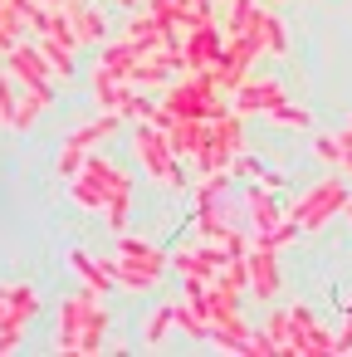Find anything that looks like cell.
<instances>
[{
	"instance_id": "1",
	"label": "cell",
	"mask_w": 352,
	"mask_h": 357,
	"mask_svg": "<svg viewBox=\"0 0 352 357\" xmlns=\"http://www.w3.org/2000/svg\"><path fill=\"white\" fill-rule=\"evenodd\" d=\"M118 191H132V176L123 167H113L103 152H89L84 167H79V176H69V201L79 211H93V215H103V206Z\"/></svg>"
},
{
	"instance_id": "2",
	"label": "cell",
	"mask_w": 352,
	"mask_h": 357,
	"mask_svg": "<svg viewBox=\"0 0 352 357\" xmlns=\"http://www.w3.org/2000/svg\"><path fill=\"white\" fill-rule=\"evenodd\" d=\"M347 201H352V181L347 176H323V181H313L308 191H298L293 196V206L284 211L289 220H298V230L303 235H313V230H323L332 215H342L347 211Z\"/></svg>"
},
{
	"instance_id": "3",
	"label": "cell",
	"mask_w": 352,
	"mask_h": 357,
	"mask_svg": "<svg viewBox=\"0 0 352 357\" xmlns=\"http://www.w3.org/2000/svg\"><path fill=\"white\" fill-rule=\"evenodd\" d=\"M132 152H137V167H142L157 186H167V191H186L181 157L171 152V142H167V132H162L157 123H137V128H132Z\"/></svg>"
},
{
	"instance_id": "4",
	"label": "cell",
	"mask_w": 352,
	"mask_h": 357,
	"mask_svg": "<svg viewBox=\"0 0 352 357\" xmlns=\"http://www.w3.org/2000/svg\"><path fill=\"white\" fill-rule=\"evenodd\" d=\"M240 152H245V118L230 108V113L211 118L206 142H201V152H196V167H201V172H220V167H230Z\"/></svg>"
},
{
	"instance_id": "5",
	"label": "cell",
	"mask_w": 352,
	"mask_h": 357,
	"mask_svg": "<svg viewBox=\"0 0 352 357\" xmlns=\"http://www.w3.org/2000/svg\"><path fill=\"white\" fill-rule=\"evenodd\" d=\"M6 74L20 84V89H35V93H45V98H54V69H49V59H45V50H40V40L30 45V40H20V45H10L6 50Z\"/></svg>"
},
{
	"instance_id": "6",
	"label": "cell",
	"mask_w": 352,
	"mask_h": 357,
	"mask_svg": "<svg viewBox=\"0 0 352 357\" xmlns=\"http://www.w3.org/2000/svg\"><path fill=\"white\" fill-rule=\"evenodd\" d=\"M89 89H93L98 113H118V118H128V108H132V98H137V89H132L118 69H108V64H93Z\"/></svg>"
},
{
	"instance_id": "7",
	"label": "cell",
	"mask_w": 352,
	"mask_h": 357,
	"mask_svg": "<svg viewBox=\"0 0 352 357\" xmlns=\"http://www.w3.org/2000/svg\"><path fill=\"white\" fill-rule=\"evenodd\" d=\"M98 294L93 289H84V294H69L64 303H59V328H54V352L59 357H79V333H84V318H89V303H93Z\"/></svg>"
},
{
	"instance_id": "8",
	"label": "cell",
	"mask_w": 352,
	"mask_h": 357,
	"mask_svg": "<svg viewBox=\"0 0 352 357\" xmlns=\"http://www.w3.org/2000/svg\"><path fill=\"white\" fill-rule=\"evenodd\" d=\"M289 93H284V84L279 79H245L235 93H230V108L240 113V118H264L274 103H284Z\"/></svg>"
},
{
	"instance_id": "9",
	"label": "cell",
	"mask_w": 352,
	"mask_h": 357,
	"mask_svg": "<svg viewBox=\"0 0 352 357\" xmlns=\"http://www.w3.org/2000/svg\"><path fill=\"white\" fill-rule=\"evenodd\" d=\"M220 50H225V30L215 25V20H206V25H196L186 40H181V54H186V69H215V59H220Z\"/></svg>"
},
{
	"instance_id": "10",
	"label": "cell",
	"mask_w": 352,
	"mask_h": 357,
	"mask_svg": "<svg viewBox=\"0 0 352 357\" xmlns=\"http://www.w3.org/2000/svg\"><path fill=\"white\" fill-rule=\"evenodd\" d=\"M245 215H250V240H264V245H269L274 225L284 220V211L274 206V191L259 181H250V191H245Z\"/></svg>"
},
{
	"instance_id": "11",
	"label": "cell",
	"mask_w": 352,
	"mask_h": 357,
	"mask_svg": "<svg viewBox=\"0 0 352 357\" xmlns=\"http://www.w3.org/2000/svg\"><path fill=\"white\" fill-rule=\"evenodd\" d=\"M245 264H250V289H254V298H274V294H279V250L264 245V240H250Z\"/></svg>"
},
{
	"instance_id": "12",
	"label": "cell",
	"mask_w": 352,
	"mask_h": 357,
	"mask_svg": "<svg viewBox=\"0 0 352 357\" xmlns=\"http://www.w3.org/2000/svg\"><path fill=\"white\" fill-rule=\"evenodd\" d=\"M123 40H128L137 54H152V50H162V45H176V35H171L152 10H132L128 25H123Z\"/></svg>"
},
{
	"instance_id": "13",
	"label": "cell",
	"mask_w": 352,
	"mask_h": 357,
	"mask_svg": "<svg viewBox=\"0 0 352 357\" xmlns=\"http://www.w3.org/2000/svg\"><path fill=\"white\" fill-rule=\"evenodd\" d=\"M40 313V294L35 284H10V298H6V313H0V333L6 337H25V323Z\"/></svg>"
},
{
	"instance_id": "14",
	"label": "cell",
	"mask_w": 352,
	"mask_h": 357,
	"mask_svg": "<svg viewBox=\"0 0 352 357\" xmlns=\"http://www.w3.org/2000/svg\"><path fill=\"white\" fill-rule=\"evenodd\" d=\"M59 10L69 15L79 45H103L108 40V20H103V10L93 6V0H59Z\"/></svg>"
},
{
	"instance_id": "15",
	"label": "cell",
	"mask_w": 352,
	"mask_h": 357,
	"mask_svg": "<svg viewBox=\"0 0 352 357\" xmlns=\"http://www.w3.org/2000/svg\"><path fill=\"white\" fill-rule=\"evenodd\" d=\"M289 318H293V328L303 337V357H332V333L308 313V303H289Z\"/></svg>"
},
{
	"instance_id": "16",
	"label": "cell",
	"mask_w": 352,
	"mask_h": 357,
	"mask_svg": "<svg viewBox=\"0 0 352 357\" xmlns=\"http://www.w3.org/2000/svg\"><path fill=\"white\" fill-rule=\"evenodd\" d=\"M240 35H259V40H264V54H289V30H284V20L269 15L264 6L250 10V20H245Z\"/></svg>"
},
{
	"instance_id": "17",
	"label": "cell",
	"mask_w": 352,
	"mask_h": 357,
	"mask_svg": "<svg viewBox=\"0 0 352 357\" xmlns=\"http://www.w3.org/2000/svg\"><path fill=\"white\" fill-rule=\"evenodd\" d=\"M113 240H118V255H128L132 264H142V269H152L157 279H162V274L171 269V255H162V250H157V245H147L142 235H132V230H118Z\"/></svg>"
},
{
	"instance_id": "18",
	"label": "cell",
	"mask_w": 352,
	"mask_h": 357,
	"mask_svg": "<svg viewBox=\"0 0 352 357\" xmlns=\"http://www.w3.org/2000/svg\"><path fill=\"white\" fill-rule=\"evenodd\" d=\"M206 118H171V128H167V142H171V152L181 157V162H196V152H201V142H206Z\"/></svg>"
},
{
	"instance_id": "19",
	"label": "cell",
	"mask_w": 352,
	"mask_h": 357,
	"mask_svg": "<svg viewBox=\"0 0 352 357\" xmlns=\"http://www.w3.org/2000/svg\"><path fill=\"white\" fill-rule=\"evenodd\" d=\"M69 269L84 279V289H93V294H108L118 279H113V259H93L89 250H69Z\"/></svg>"
},
{
	"instance_id": "20",
	"label": "cell",
	"mask_w": 352,
	"mask_h": 357,
	"mask_svg": "<svg viewBox=\"0 0 352 357\" xmlns=\"http://www.w3.org/2000/svg\"><path fill=\"white\" fill-rule=\"evenodd\" d=\"M108 352V308H103V294L89 303V318H84V333H79V357H98Z\"/></svg>"
},
{
	"instance_id": "21",
	"label": "cell",
	"mask_w": 352,
	"mask_h": 357,
	"mask_svg": "<svg viewBox=\"0 0 352 357\" xmlns=\"http://www.w3.org/2000/svg\"><path fill=\"white\" fill-rule=\"evenodd\" d=\"M264 333L274 337V347H279L284 357H303V337H298V328H293L289 308H274V313H269V323H264Z\"/></svg>"
},
{
	"instance_id": "22",
	"label": "cell",
	"mask_w": 352,
	"mask_h": 357,
	"mask_svg": "<svg viewBox=\"0 0 352 357\" xmlns=\"http://www.w3.org/2000/svg\"><path fill=\"white\" fill-rule=\"evenodd\" d=\"M118 123H123L118 113H103V118H93V123H84V128H74V132H69L64 142H74V147H84V152H93L98 142H108V137L118 132Z\"/></svg>"
},
{
	"instance_id": "23",
	"label": "cell",
	"mask_w": 352,
	"mask_h": 357,
	"mask_svg": "<svg viewBox=\"0 0 352 357\" xmlns=\"http://www.w3.org/2000/svg\"><path fill=\"white\" fill-rule=\"evenodd\" d=\"M230 230H240V220H230V215L220 211V201H206V206L196 211V235H201V240H225Z\"/></svg>"
},
{
	"instance_id": "24",
	"label": "cell",
	"mask_w": 352,
	"mask_h": 357,
	"mask_svg": "<svg viewBox=\"0 0 352 357\" xmlns=\"http://www.w3.org/2000/svg\"><path fill=\"white\" fill-rule=\"evenodd\" d=\"M113 279H118L123 289H132V294H142V289H157V284H162V279H157L152 269L132 264L128 255H113Z\"/></svg>"
},
{
	"instance_id": "25",
	"label": "cell",
	"mask_w": 352,
	"mask_h": 357,
	"mask_svg": "<svg viewBox=\"0 0 352 357\" xmlns=\"http://www.w3.org/2000/svg\"><path fill=\"white\" fill-rule=\"evenodd\" d=\"M264 123H274V128H293V132H308V128H313V113H308L303 103H289V98H284V103H274V108L264 113Z\"/></svg>"
},
{
	"instance_id": "26",
	"label": "cell",
	"mask_w": 352,
	"mask_h": 357,
	"mask_svg": "<svg viewBox=\"0 0 352 357\" xmlns=\"http://www.w3.org/2000/svg\"><path fill=\"white\" fill-rule=\"evenodd\" d=\"M171 323H176V298L157 303V313H152V318H147V328H142V347H162V342H167V333H171Z\"/></svg>"
},
{
	"instance_id": "27",
	"label": "cell",
	"mask_w": 352,
	"mask_h": 357,
	"mask_svg": "<svg viewBox=\"0 0 352 357\" xmlns=\"http://www.w3.org/2000/svg\"><path fill=\"white\" fill-rule=\"evenodd\" d=\"M49 103H54V98H45V93H35V89H20V118H15V132H35Z\"/></svg>"
},
{
	"instance_id": "28",
	"label": "cell",
	"mask_w": 352,
	"mask_h": 357,
	"mask_svg": "<svg viewBox=\"0 0 352 357\" xmlns=\"http://www.w3.org/2000/svg\"><path fill=\"white\" fill-rule=\"evenodd\" d=\"M176 328H181L186 337H196V342H211V323H206V313H201L191 298H176Z\"/></svg>"
},
{
	"instance_id": "29",
	"label": "cell",
	"mask_w": 352,
	"mask_h": 357,
	"mask_svg": "<svg viewBox=\"0 0 352 357\" xmlns=\"http://www.w3.org/2000/svg\"><path fill=\"white\" fill-rule=\"evenodd\" d=\"M40 50H45V59H49V69H54L59 79L74 74V50H69V45H59L54 35H40Z\"/></svg>"
},
{
	"instance_id": "30",
	"label": "cell",
	"mask_w": 352,
	"mask_h": 357,
	"mask_svg": "<svg viewBox=\"0 0 352 357\" xmlns=\"http://www.w3.org/2000/svg\"><path fill=\"white\" fill-rule=\"evenodd\" d=\"M191 191H196V206L220 201V191H230V167H220V172H201V181H196Z\"/></svg>"
},
{
	"instance_id": "31",
	"label": "cell",
	"mask_w": 352,
	"mask_h": 357,
	"mask_svg": "<svg viewBox=\"0 0 352 357\" xmlns=\"http://www.w3.org/2000/svg\"><path fill=\"white\" fill-rule=\"evenodd\" d=\"M10 10L25 20V30H30V35H45V20H49V10H54V6H45V0H10Z\"/></svg>"
},
{
	"instance_id": "32",
	"label": "cell",
	"mask_w": 352,
	"mask_h": 357,
	"mask_svg": "<svg viewBox=\"0 0 352 357\" xmlns=\"http://www.w3.org/2000/svg\"><path fill=\"white\" fill-rule=\"evenodd\" d=\"M15 118H20V89L10 74H0V128L15 132Z\"/></svg>"
},
{
	"instance_id": "33",
	"label": "cell",
	"mask_w": 352,
	"mask_h": 357,
	"mask_svg": "<svg viewBox=\"0 0 352 357\" xmlns=\"http://www.w3.org/2000/svg\"><path fill=\"white\" fill-rule=\"evenodd\" d=\"M20 35H25V20L10 10V0L0 6V54H6L10 45H20Z\"/></svg>"
},
{
	"instance_id": "34",
	"label": "cell",
	"mask_w": 352,
	"mask_h": 357,
	"mask_svg": "<svg viewBox=\"0 0 352 357\" xmlns=\"http://www.w3.org/2000/svg\"><path fill=\"white\" fill-rule=\"evenodd\" d=\"M128 211H132V191H118L108 206H103V220H108V230L118 235V230H128Z\"/></svg>"
},
{
	"instance_id": "35",
	"label": "cell",
	"mask_w": 352,
	"mask_h": 357,
	"mask_svg": "<svg viewBox=\"0 0 352 357\" xmlns=\"http://www.w3.org/2000/svg\"><path fill=\"white\" fill-rule=\"evenodd\" d=\"M313 157L323 167H342V147H337V132H313Z\"/></svg>"
},
{
	"instance_id": "36",
	"label": "cell",
	"mask_w": 352,
	"mask_h": 357,
	"mask_svg": "<svg viewBox=\"0 0 352 357\" xmlns=\"http://www.w3.org/2000/svg\"><path fill=\"white\" fill-rule=\"evenodd\" d=\"M84 147H74V142H64L59 147V157H54V172H59V181H69V176H79V167H84Z\"/></svg>"
},
{
	"instance_id": "37",
	"label": "cell",
	"mask_w": 352,
	"mask_h": 357,
	"mask_svg": "<svg viewBox=\"0 0 352 357\" xmlns=\"http://www.w3.org/2000/svg\"><path fill=\"white\" fill-rule=\"evenodd\" d=\"M279 347H274V337L264 333V328H254L250 333V342H245V357H274Z\"/></svg>"
},
{
	"instance_id": "38",
	"label": "cell",
	"mask_w": 352,
	"mask_h": 357,
	"mask_svg": "<svg viewBox=\"0 0 352 357\" xmlns=\"http://www.w3.org/2000/svg\"><path fill=\"white\" fill-rule=\"evenodd\" d=\"M186 20H191V25L215 20V0H186Z\"/></svg>"
},
{
	"instance_id": "39",
	"label": "cell",
	"mask_w": 352,
	"mask_h": 357,
	"mask_svg": "<svg viewBox=\"0 0 352 357\" xmlns=\"http://www.w3.org/2000/svg\"><path fill=\"white\" fill-rule=\"evenodd\" d=\"M259 172H264V162H259V157H245V152H240V157L230 162V176H250V181H254Z\"/></svg>"
},
{
	"instance_id": "40",
	"label": "cell",
	"mask_w": 352,
	"mask_h": 357,
	"mask_svg": "<svg viewBox=\"0 0 352 357\" xmlns=\"http://www.w3.org/2000/svg\"><path fill=\"white\" fill-rule=\"evenodd\" d=\"M352 352V308H347V323L332 333V357H347Z\"/></svg>"
},
{
	"instance_id": "41",
	"label": "cell",
	"mask_w": 352,
	"mask_h": 357,
	"mask_svg": "<svg viewBox=\"0 0 352 357\" xmlns=\"http://www.w3.org/2000/svg\"><path fill=\"white\" fill-rule=\"evenodd\" d=\"M337 147H342V167H337V172H347V176H352V123L337 132Z\"/></svg>"
},
{
	"instance_id": "42",
	"label": "cell",
	"mask_w": 352,
	"mask_h": 357,
	"mask_svg": "<svg viewBox=\"0 0 352 357\" xmlns=\"http://www.w3.org/2000/svg\"><path fill=\"white\" fill-rule=\"evenodd\" d=\"M6 298H10V284H0V313H6Z\"/></svg>"
},
{
	"instance_id": "43",
	"label": "cell",
	"mask_w": 352,
	"mask_h": 357,
	"mask_svg": "<svg viewBox=\"0 0 352 357\" xmlns=\"http://www.w3.org/2000/svg\"><path fill=\"white\" fill-rule=\"evenodd\" d=\"M342 215H347V220H352V201H347V211H342Z\"/></svg>"
},
{
	"instance_id": "44",
	"label": "cell",
	"mask_w": 352,
	"mask_h": 357,
	"mask_svg": "<svg viewBox=\"0 0 352 357\" xmlns=\"http://www.w3.org/2000/svg\"><path fill=\"white\" fill-rule=\"evenodd\" d=\"M118 6H137V0H118Z\"/></svg>"
},
{
	"instance_id": "45",
	"label": "cell",
	"mask_w": 352,
	"mask_h": 357,
	"mask_svg": "<svg viewBox=\"0 0 352 357\" xmlns=\"http://www.w3.org/2000/svg\"><path fill=\"white\" fill-rule=\"evenodd\" d=\"M45 6H59V0H45Z\"/></svg>"
},
{
	"instance_id": "46",
	"label": "cell",
	"mask_w": 352,
	"mask_h": 357,
	"mask_svg": "<svg viewBox=\"0 0 352 357\" xmlns=\"http://www.w3.org/2000/svg\"><path fill=\"white\" fill-rule=\"evenodd\" d=\"M347 123H352V118H347Z\"/></svg>"
}]
</instances>
